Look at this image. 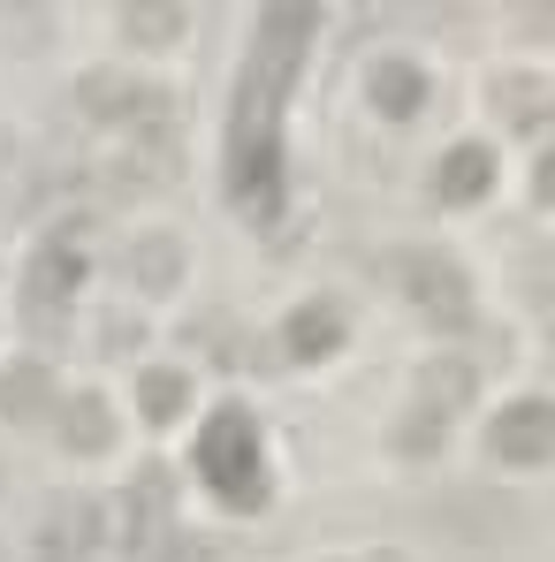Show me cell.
<instances>
[{"label":"cell","mask_w":555,"mask_h":562,"mask_svg":"<svg viewBox=\"0 0 555 562\" xmlns=\"http://www.w3.org/2000/svg\"><path fill=\"white\" fill-rule=\"evenodd\" d=\"M69 441H85V449H99V441H107V418H99V403H77V411H69Z\"/></svg>","instance_id":"cell-9"},{"label":"cell","mask_w":555,"mask_h":562,"mask_svg":"<svg viewBox=\"0 0 555 562\" xmlns=\"http://www.w3.org/2000/svg\"><path fill=\"white\" fill-rule=\"evenodd\" d=\"M548 350H555V327H548Z\"/></svg>","instance_id":"cell-15"},{"label":"cell","mask_w":555,"mask_h":562,"mask_svg":"<svg viewBox=\"0 0 555 562\" xmlns=\"http://www.w3.org/2000/svg\"><path fill=\"white\" fill-rule=\"evenodd\" d=\"M533 289H541V296H555V259H533Z\"/></svg>","instance_id":"cell-12"},{"label":"cell","mask_w":555,"mask_h":562,"mask_svg":"<svg viewBox=\"0 0 555 562\" xmlns=\"http://www.w3.org/2000/svg\"><path fill=\"white\" fill-rule=\"evenodd\" d=\"M541 198H548V205H555V153H548V160H541Z\"/></svg>","instance_id":"cell-13"},{"label":"cell","mask_w":555,"mask_h":562,"mask_svg":"<svg viewBox=\"0 0 555 562\" xmlns=\"http://www.w3.org/2000/svg\"><path fill=\"white\" fill-rule=\"evenodd\" d=\"M487 441H495L502 464H548L555 457V403H541V395H533V403H510Z\"/></svg>","instance_id":"cell-3"},{"label":"cell","mask_w":555,"mask_h":562,"mask_svg":"<svg viewBox=\"0 0 555 562\" xmlns=\"http://www.w3.org/2000/svg\"><path fill=\"white\" fill-rule=\"evenodd\" d=\"M434 183H442V198H479V190H487V153H479V145H457Z\"/></svg>","instance_id":"cell-6"},{"label":"cell","mask_w":555,"mask_h":562,"mask_svg":"<svg viewBox=\"0 0 555 562\" xmlns=\"http://www.w3.org/2000/svg\"><path fill=\"white\" fill-rule=\"evenodd\" d=\"M206 471H213V486L236 502V509H252L259 494H267V479H259V441H252V426L229 411V418H213V434H206Z\"/></svg>","instance_id":"cell-1"},{"label":"cell","mask_w":555,"mask_h":562,"mask_svg":"<svg viewBox=\"0 0 555 562\" xmlns=\"http://www.w3.org/2000/svg\"><path fill=\"white\" fill-rule=\"evenodd\" d=\"M373 106L411 114V106H419V69H411V61H380V69H373Z\"/></svg>","instance_id":"cell-7"},{"label":"cell","mask_w":555,"mask_h":562,"mask_svg":"<svg viewBox=\"0 0 555 562\" xmlns=\"http://www.w3.org/2000/svg\"><path fill=\"white\" fill-rule=\"evenodd\" d=\"M130 274L145 281V289H168V281L184 274V259H176V244H168V236H153V244H137V259H130Z\"/></svg>","instance_id":"cell-8"},{"label":"cell","mask_w":555,"mask_h":562,"mask_svg":"<svg viewBox=\"0 0 555 562\" xmlns=\"http://www.w3.org/2000/svg\"><path fill=\"white\" fill-rule=\"evenodd\" d=\"M471 387H479V373H471L464 358H449V366H426V373H419V403H426V418H434V411L449 418V411L471 403Z\"/></svg>","instance_id":"cell-4"},{"label":"cell","mask_w":555,"mask_h":562,"mask_svg":"<svg viewBox=\"0 0 555 562\" xmlns=\"http://www.w3.org/2000/svg\"><path fill=\"white\" fill-rule=\"evenodd\" d=\"M335 342H343V319H335L328 304H304V312L289 319V350H297V358H328Z\"/></svg>","instance_id":"cell-5"},{"label":"cell","mask_w":555,"mask_h":562,"mask_svg":"<svg viewBox=\"0 0 555 562\" xmlns=\"http://www.w3.org/2000/svg\"><path fill=\"white\" fill-rule=\"evenodd\" d=\"M145 403H153V411H160V418H168V411H176V403H184V380H145Z\"/></svg>","instance_id":"cell-10"},{"label":"cell","mask_w":555,"mask_h":562,"mask_svg":"<svg viewBox=\"0 0 555 562\" xmlns=\"http://www.w3.org/2000/svg\"><path fill=\"white\" fill-rule=\"evenodd\" d=\"M130 31H137V38H176L184 15H130Z\"/></svg>","instance_id":"cell-11"},{"label":"cell","mask_w":555,"mask_h":562,"mask_svg":"<svg viewBox=\"0 0 555 562\" xmlns=\"http://www.w3.org/2000/svg\"><path fill=\"white\" fill-rule=\"evenodd\" d=\"M403 281H411V296H419V312H426V319L471 327V289H464V267L434 259V251H411V259H403Z\"/></svg>","instance_id":"cell-2"},{"label":"cell","mask_w":555,"mask_h":562,"mask_svg":"<svg viewBox=\"0 0 555 562\" xmlns=\"http://www.w3.org/2000/svg\"><path fill=\"white\" fill-rule=\"evenodd\" d=\"M366 562H396V555H366Z\"/></svg>","instance_id":"cell-14"}]
</instances>
